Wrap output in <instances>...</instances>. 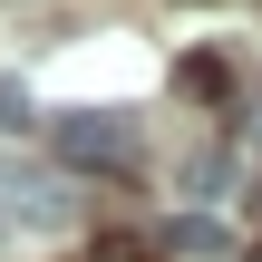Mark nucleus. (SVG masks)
I'll list each match as a JSON object with an SVG mask.
<instances>
[{
  "label": "nucleus",
  "mask_w": 262,
  "mask_h": 262,
  "mask_svg": "<svg viewBox=\"0 0 262 262\" xmlns=\"http://www.w3.org/2000/svg\"><path fill=\"white\" fill-rule=\"evenodd\" d=\"M156 262H233V224L224 214H165Z\"/></svg>",
  "instance_id": "nucleus-2"
},
{
  "label": "nucleus",
  "mask_w": 262,
  "mask_h": 262,
  "mask_svg": "<svg viewBox=\"0 0 262 262\" xmlns=\"http://www.w3.org/2000/svg\"><path fill=\"white\" fill-rule=\"evenodd\" d=\"M19 126H39V88L19 68H0V136H19Z\"/></svg>",
  "instance_id": "nucleus-4"
},
{
  "label": "nucleus",
  "mask_w": 262,
  "mask_h": 262,
  "mask_svg": "<svg viewBox=\"0 0 262 262\" xmlns=\"http://www.w3.org/2000/svg\"><path fill=\"white\" fill-rule=\"evenodd\" d=\"M78 262H156L146 243H97V253H78Z\"/></svg>",
  "instance_id": "nucleus-6"
},
{
  "label": "nucleus",
  "mask_w": 262,
  "mask_h": 262,
  "mask_svg": "<svg viewBox=\"0 0 262 262\" xmlns=\"http://www.w3.org/2000/svg\"><path fill=\"white\" fill-rule=\"evenodd\" d=\"M224 175H233V156H224V146H204V156H185V175H175V185H185V194H224Z\"/></svg>",
  "instance_id": "nucleus-5"
},
{
  "label": "nucleus",
  "mask_w": 262,
  "mask_h": 262,
  "mask_svg": "<svg viewBox=\"0 0 262 262\" xmlns=\"http://www.w3.org/2000/svg\"><path fill=\"white\" fill-rule=\"evenodd\" d=\"M175 88H185V97H233V68H224L214 49H194V58L175 68Z\"/></svg>",
  "instance_id": "nucleus-3"
},
{
  "label": "nucleus",
  "mask_w": 262,
  "mask_h": 262,
  "mask_svg": "<svg viewBox=\"0 0 262 262\" xmlns=\"http://www.w3.org/2000/svg\"><path fill=\"white\" fill-rule=\"evenodd\" d=\"M49 146H58L68 165L117 175V165H136V117H126V107H68V117L49 126Z\"/></svg>",
  "instance_id": "nucleus-1"
}]
</instances>
